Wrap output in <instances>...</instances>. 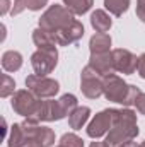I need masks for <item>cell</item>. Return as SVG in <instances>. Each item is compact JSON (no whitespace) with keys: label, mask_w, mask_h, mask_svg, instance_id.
I'll use <instances>...</instances> for the list:
<instances>
[{"label":"cell","mask_w":145,"mask_h":147,"mask_svg":"<svg viewBox=\"0 0 145 147\" xmlns=\"http://www.w3.org/2000/svg\"><path fill=\"white\" fill-rule=\"evenodd\" d=\"M91 147H109V144L104 140V142H99V140H96V142H92Z\"/></svg>","instance_id":"1f68e13d"},{"label":"cell","mask_w":145,"mask_h":147,"mask_svg":"<svg viewBox=\"0 0 145 147\" xmlns=\"http://www.w3.org/2000/svg\"><path fill=\"white\" fill-rule=\"evenodd\" d=\"M53 36H55V41H56L58 46H68L72 43H77L80 38L84 36V24L75 19L70 26L63 28L62 31L55 33Z\"/></svg>","instance_id":"8fae6325"},{"label":"cell","mask_w":145,"mask_h":147,"mask_svg":"<svg viewBox=\"0 0 145 147\" xmlns=\"http://www.w3.org/2000/svg\"><path fill=\"white\" fill-rule=\"evenodd\" d=\"M103 94L108 101L123 105L125 108H130L135 105V101L142 94V91L137 86L126 84L119 75L109 74V75L103 77Z\"/></svg>","instance_id":"7a4b0ae2"},{"label":"cell","mask_w":145,"mask_h":147,"mask_svg":"<svg viewBox=\"0 0 145 147\" xmlns=\"http://www.w3.org/2000/svg\"><path fill=\"white\" fill-rule=\"evenodd\" d=\"M22 130L26 135L28 142H34L41 147H51L55 144V132L48 127H41L39 123H29V121H22Z\"/></svg>","instance_id":"9c48e42d"},{"label":"cell","mask_w":145,"mask_h":147,"mask_svg":"<svg viewBox=\"0 0 145 147\" xmlns=\"http://www.w3.org/2000/svg\"><path fill=\"white\" fill-rule=\"evenodd\" d=\"M56 147H67V146L65 144H60V146H56Z\"/></svg>","instance_id":"d590c367"},{"label":"cell","mask_w":145,"mask_h":147,"mask_svg":"<svg viewBox=\"0 0 145 147\" xmlns=\"http://www.w3.org/2000/svg\"><path fill=\"white\" fill-rule=\"evenodd\" d=\"M58 63V50L56 46H48V48H38L31 55V65L33 70L38 75H48L55 70Z\"/></svg>","instance_id":"8992f818"},{"label":"cell","mask_w":145,"mask_h":147,"mask_svg":"<svg viewBox=\"0 0 145 147\" xmlns=\"http://www.w3.org/2000/svg\"><path fill=\"white\" fill-rule=\"evenodd\" d=\"M73 21H75V19H73V14L67 9V7L55 3V5H50V7L44 10V14H43L41 19H39V26H38V28L46 29V31H50V33L55 34V33L62 31L63 28L70 26Z\"/></svg>","instance_id":"277c9868"},{"label":"cell","mask_w":145,"mask_h":147,"mask_svg":"<svg viewBox=\"0 0 145 147\" xmlns=\"http://www.w3.org/2000/svg\"><path fill=\"white\" fill-rule=\"evenodd\" d=\"M22 10H26V7H24V2H22V0H14V5H12V10H10V14H12V16H19Z\"/></svg>","instance_id":"484cf974"},{"label":"cell","mask_w":145,"mask_h":147,"mask_svg":"<svg viewBox=\"0 0 145 147\" xmlns=\"http://www.w3.org/2000/svg\"><path fill=\"white\" fill-rule=\"evenodd\" d=\"M22 147H41V146H38V144H34V142H28L26 146H22Z\"/></svg>","instance_id":"836d02e7"},{"label":"cell","mask_w":145,"mask_h":147,"mask_svg":"<svg viewBox=\"0 0 145 147\" xmlns=\"http://www.w3.org/2000/svg\"><path fill=\"white\" fill-rule=\"evenodd\" d=\"M137 72H138V75L142 79H145V53L138 57V69H137Z\"/></svg>","instance_id":"f1b7e54d"},{"label":"cell","mask_w":145,"mask_h":147,"mask_svg":"<svg viewBox=\"0 0 145 147\" xmlns=\"http://www.w3.org/2000/svg\"><path fill=\"white\" fill-rule=\"evenodd\" d=\"M80 89L85 98L97 99L103 96V75L96 72L91 65H85L80 74Z\"/></svg>","instance_id":"ba28073f"},{"label":"cell","mask_w":145,"mask_h":147,"mask_svg":"<svg viewBox=\"0 0 145 147\" xmlns=\"http://www.w3.org/2000/svg\"><path fill=\"white\" fill-rule=\"evenodd\" d=\"M22 55L15 50H9L2 55V69L5 72H17L22 67Z\"/></svg>","instance_id":"2e32d148"},{"label":"cell","mask_w":145,"mask_h":147,"mask_svg":"<svg viewBox=\"0 0 145 147\" xmlns=\"http://www.w3.org/2000/svg\"><path fill=\"white\" fill-rule=\"evenodd\" d=\"M137 16L142 22H145V0H137Z\"/></svg>","instance_id":"4316f807"},{"label":"cell","mask_w":145,"mask_h":147,"mask_svg":"<svg viewBox=\"0 0 145 147\" xmlns=\"http://www.w3.org/2000/svg\"><path fill=\"white\" fill-rule=\"evenodd\" d=\"M113 55V63H114V70L125 75L135 74L138 69V58L137 55H133L132 51L125 50V48H116L111 51Z\"/></svg>","instance_id":"30bf717a"},{"label":"cell","mask_w":145,"mask_h":147,"mask_svg":"<svg viewBox=\"0 0 145 147\" xmlns=\"http://www.w3.org/2000/svg\"><path fill=\"white\" fill-rule=\"evenodd\" d=\"M67 115L62 110V105L58 99H46L41 106V121H58L63 120Z\"/></svg>","instance_id":"4fadbf2b"},{"label":"cell","mask_w":145,"mask_h":147,"mask_svg":"<svg viewBox=\"0 0 145 147\" xmlns=\"http://www.w3.org/2000/svg\"><path fill=\"white\" fill-rule=\"evenodd\" d=\"M33 41L38 48H48V46H58L56 41H55V36L53 33L46 31V29H41V28H36L33 31Z\"/></svg>","instance_id":"ac0fdd59"},{"label":"cell","mask_w":145,"mask_h":147,"mask_svg":"<svg viewBox=\"0 0 145 147\" xmlns=\"http://www.w3.org/2000/svg\"><path fill=\"white\" fill-rule=\"evenodd\" d=\"M91 26L97 33H108L111 29V26H113V21H111V17H109V14L106 10L97 9L91 14Z\"/></svg>","instance_id":"5bb4252c"},{"label":"cell","mask_w":145,"mask_h":147,"mask_svg":"<svg viewBox=\"0 0 145 147\" xmlns=\"http://www.w3.org/2000/svg\"><path fill=\"white\" fill-rule=\"evenodd\" d=\"M12 110L17 115L24 116L26 121L29 123H39L41 121V106L43 101L38 98L36 94H33L29 89H21L15 91L12 94Z\"/></svg>","instance_id":"3957f363"},{"label":"cell","mask_w":145,"mask_h":147,"mask_svg":"<svg viewBox=\"0 0 145 147\" xmlns=\"http://www.w3.org/2000/svg\"><path fill=\"white\" fill-rule=\"evenodd\" d=\"M137 135H138L137 113L130 108L118 110L114 125L106 135V142L109 144V147H123L125 144L137 139Z\"/></svg>","instance_id":"6da1fadb"},{"label":"cell","mask_w":145,"mask_h":147,"mask_svg":"<svg viewBox=\"0 0 145 147\" xmlns=\"http://www.w3.org/2000/svg\"><path fill=\"white\" fill-rule=\"evenodd\" d=\"M135 106H137L138 113L145 115V92H142V94L137 98V101H135Z\"/></svg>","instance_id":"83f0119b"},{"label":"cell","mask_w":145,"mask_h":147,"mask_svg":"<svg viewBox=\"0 0 145 147\" xmlns=\"http://www.w3.org/2000/svg\"><path fill=\"white\" fill-rule=\"evenodd\" d=\"M123 147H138V146H137V142H133V140H132V142H128V144H125Z\"/></svg>","instance_id":"d6a6232c"},{"label":"cell","mask_w":145,"mask_h":147,"mask_svg":"<svg viewBox=\"0 0 145 147\" xmlns=\"http://www.w3.org/2000/svg\"><path fill=\"white\" fill-rule=\"evenodd\" d=\"M91 53H108L111 51V36L108 33H96L89 41Z\"/></svg>","instance_id":"9a60e30c"},{"label":"cell","mask_w":145,"mask_h":147,"mask_svg":"<svg viewBox=\"0 0 145 147\" xmlns=\"http://www.w3.org/2000/svg\"><path fill=\"white\" fill-rule=\"evenodd\" d=\"M60 144H65L67 147H84V140L75 134H63Z\"/></svg>","instance_id":"cb8c5ba5"},{"label":"cell","mask_w":145,"mask_h":147,"mask_svg":"<svg viewBox=\"0 0 145 147\" xmlns=\"http://www.w3.org/2000/svg\"><path fill=\"white\" fill-rule=\"evenodd\" d=\"M7 144H9V147H22V146L28 144L21 123H14V125L10 127V134H9V137H7Z\"/></svg>","instance_id":"d6986e66"},{"label":"cell","mask_w":145,"mask_h":147,"mask_svg":"<svg viewBox=\"0 0 145 147\" xmlns=\"http://www.w3.org/2000/svg\"><path fill=\"white\" fill-rule=\"evenodd\" d=\"M7 130H9V127H7V121L3 118L2 120V135H3V139H7Z\"/></svg>","instance_id":"4dcf8cb0"},{"label":"cell","mask_w":145,"mask_h":147,"mask_svg":"<svg viewBox=\"0 0 145 147\" xmlns=\"http://www.w3.org/2000/svg\"><path fill=\"white\" fill-rule=\"evenodd\" d=\"M26 87L33 94H36L39 99H51L60 91L58 80H55L48 75H38V74L26 77Z\"/></svg>","instance_id":"5b68a950"},{"label":"cell","mask_w":145,"mask_h":147,"mask_svg":"<svg viewBox=\"0 0 145 147\" xmlns=\"http://www.w3.org/2000/svg\"><path fill=\"white\" fill-rule=\"evenodd\" d=\"M89 116H91V108H87V106H79V108L73 110V113L68 116V125H70V128L80 130V128L87 123Z\"/></svg>","instance_id":"e0dca14e"},{"label":"cell","mask_w":145,"mask_h":147,"mask_svg":"<svg viewBox=\"0 0 145 147\" xmlns=\"http://www.w3.org/2000/svg\"><path fill=\"white\" fill-rule=\"evenodd\" d=\"M96 72H99L103 77L109 75V74H114V63H113V55L111 51L108 53H91V58H89V63Z\"/></svg>","instance_id":"7c38bea8"},{"label":"cell","mask_w":145,"mask_h":147,"mask_svg":"<svg viewBox=\"0 0 145 147\" xmlns=\"http://www.w3.org/2000/svg\"><path fill=\"white\" fill-rule=\"evenodd\" d=\"M22 2H24V7L29 10H41L48 3V0H22Z\"/></svg>","instance_id":"d4e9b609"},{"label":"cell","mask_w":145,"mask_h":147,"mask_svg":"<svg viewBox=\"0 0 145 147\" xmlns=\"http://www.w3.org/2000/svg\"><path fill=\"white\" fill-rule=\"evenodd\" d=\"M104 7H106V10H109V14L119 17L128 10L130 0H104Z\"/></svg>","instance_id":"44dd1931"},{"label":"cell","mask_w":145,"mask_h":147,"mask_svg":"<svg viewBox=\"0 0 145 147\" xmlns=\"http://www.w3.org/2000/svg\"><path fill=\"white\" fill-rule=\"evenodd\" d=\"M58 101H60L62 110H63V113H65L67 116H70V115L73 113V110L79 108V105H77V98H75L73 94H63Z\"/></svg>","instance_id":"7402d4cb"},{"label":"cell","mask_w":145,"mask_h":147,"mask_svg":"<svg viewBox=\"0 0 145 147\" xmlns=\"http://www.w3.org/2000/svg\"><path fill=\"white\" fill-rule=\"evenodd\" d=\"M116 115H118V110L114 108H108V110L99 111L87 125L85 132L91 139H99L103 135H108V132L113 128L114 125V120H116Z\"/></svg>","instance_id":"52a82bcc"},{"label":"cell","mask_w":145,"mask_h":147,"mask_svg":"<svg viewBox=\"0 0 145 147\" xmlns=\"http://www.w3.org/2000/svg\"><path fill=\"white\" fill-rule=\"evenodd\" d=\"M138 147H145V140L142 142V144H138Z\"/></svg>","instance_id":"e575fe53"},{"label":"cell","mask_w":145,"mask_h":147,"mask_svg":"<svg viewBox=\"0 0 145 147\" xmlns=\"http://www.w3.org/2000/svg\"><path fill=\"white\" fill-rule=\"evenodd\" d=\"M63 3L73 16H82L91 10V7L94 5V0H63Z\"/></svg>","instance_id":"ffe728a7"},{"label":"cell","mask_w":145,"mask_h":147,"mask_svg":"<svg viewBox=\"0 0 145 147\" xmlns=\"http://www.w3.org/2000/svg\"><path fill=\"white\" fill-rule=\"evenodd\" d=\"M9 9H10V0H2V7H0V14H2V16H5V14L9 12Z\"/></svg>","instance_id":"f546056e"},{"label":"cell","mask_w":145,"mask_h":147,"mask_svg":"<svg viewBox=\"0 0 145 147\" xmlns=\"http://www.w3.org/2000/svg\"><path fill=\"white\" fill-rule=\"evenodd\" d=\"M15 92V80L9 75V74H3L2 75V87H0V96L2 98H9L10 94Z\"/></svg>","instance_id":"603a6c76"}]
</instances>
